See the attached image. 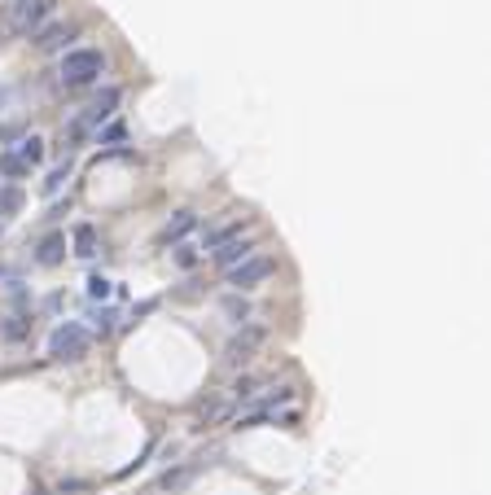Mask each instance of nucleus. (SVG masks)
I'll return each mask as SVG.
<instances>
[{"mask_svg":"<svg viewBox=\"0 0 491 495\" xmlns=\"http://www.w3.org/2000/svg\"><path fill=\"white\" fill-rule=\"evenodd\" d=\"M101 70H106V58H101L97 48H66L62 66H58V80H62V88H88Z\"/></svg>","mask_w":491,"mask_h":495,"instance_id":"nucleus-1","label":"nucleus"},{"mask_svg":"<svg viewBox=\"0 0 491 495\" xmlns=\"http://www.w3.org/2000/svg\"><path fill=\"white\" fill-rule=\"evenodd\" d=\"M88 347H92V333L80 320H66V325H58L48 333V355L53 359H84Z\"/></svg>","mask_w":491,"mask_h":495,"instance_id":"nucleus-2","label":"nucleus"},{"mask_svg":"<svg viewBox=\"0 0 491 495\" xmlns=\"http://www.w3.org/2000/svg\"><path fill=\"white\" fill-rule=\"evenodd\" d=\"M53 5L58 0H14L9 5V31L14 36H36L48 22V13H53Z\"/></svg>","mask_w":491,"mask_h":495,"instance_id":"nucleus-3","label":"nucleus"},{"mask_svg":"<svg viewBox=\"0 0 491 495\" xmlns=\"http://www.w3.org/2000/svg\"><path fill=\"white\" fill-rule=\"evenodd\" d=\"M272 272H276V263L268 254H250L237 268H228V285H232V294H246V290H254V285H264Z\"/></svg>","mask_w":491,"mask_h":495,"instance_id":"nucleus-4","label":"nucleus"},{"mask_svg":"<svg viewBox=\"0 0 491 495\" xmlns=\"http://www.w3.org/2000/svg\"><path fill=\"white\" fill-rule=\"evenodd\" d=\"M264 325H242L237 333H232L228 337V347H224V359L232 364V369H237V364H250L254 359V351H259L264 347Z\"/></svg>","mask_w":491,"mask_h":495,"instance_id":"nucleus-5","label":"nucleus"},{"mask_svg":"<svg viewBox=\"0 0 491 495\" xmlns=\"http://www.w3.org/2000/svg\"><path fill=\"white\" fill-rule=\"evenodd\" d=\"M193 228H198V215H193V211H176V215L158 228V246H176V241H185Z\"/></svg>","mask_w":491,"mask_h":495,"instance_id":"nucleus-6","label":"nucleus"},{"mask_svg":"<svg viewBox=\"0 0 491 495\" xmlns=\"http://www.w3.org/2000/svg\"><path fill=\"white\" fill-rule=\"evenodd\" d=\"M250 254H254V246H250V241H242V237H228V241H220V246L211 250L215 268H224V272H228V268H237L242 259H250Z\"/></svg>","mask_w":491,"mask_h":495,"instance_id":"nucleus-7","label":"nucleus"},{"mask_svg":"<svg viewBox=\"0 0 491 495\" xmlns=\"http://www.w3.org/2000/svg\"><path fill=\"white\" fill-rule=\"evenodd\" d=\"M70 40H75V27H62V22H58V27H40L36 31V48H40V53H66Z\"/></svg>","mask_w":491,"mask_h":495,"instance_id":"nucleus-8","label":"nucleus"},{"mask_svg":"<svg viewBox=\"0 0 491 495\" xmlns=\"http://www.w3.org/2000/svg\"><path fill=\"white\" fill-rule=\"evenodd\" d=\"M31 259H36L40 268H58L62 259H66V237H62V232H48V237H40V246H36Z\"/></svg>","mask_w":491,"mask_h":495,"instance_id":"nucleus-9","label":"nucleus"},{"mask_svg":"<svg viewBox=\"0 0 491 495\" xmlns=\"http://www.w3.org/2000/svg\"><path fill=\"white\" fill-rule=\"evenodd\" d=\"M70 241H75V254H80V259H97V250H101V237H97L92 224H75L70 228Z\"/></svg>","mask_w":491,"mask_h":495,"instance_id":"nucleus-10","label":"nucleus"},{"mask_svg":"<svg viewBox=\"0 0 491 495\" xmlns=\"http://www.w3.org/2000/svg\"><path fill=\"white\" fill-rule=\"evenodd\" d=\"M220 307H224V316H228L232 325H250V303H246L242 294H224Z\"/></svg>","mask_w":491,"mask_h":495,"instance_id":"nucleus-11","label":"nucleus"},{"mask_svg":"<svg viewBox=\"0 0 491 495\" xmlns=\"http://www.w3.org/2000/svg\"><path fill=\"white\" fill-rule=\"evenodd\" d=\"M14 153H18L27 167H36V163H44V141H40V136H22V141L14 145Z\"/></svg>","mask_w":491,"mask_h":495,"instance_id":"nucleus-12","label":"nucleus"},{"mask_svg":"<svg viewBox=\"0 0 491 495\" xmlns=\"http://www.w3.org/2000/svg\"><path fill=\"white\" fill-rule=\"evenodd\" d=\"M27 171H31V167L22 163V158H18L14 149H5V153H0V175H5V180H22Z\"/></svg>","mask_w":491,"mask_h":495,"instance_id":"nucleus-13","label":"nucleus"},{"mask_svg":"<svg viewBox=\"0 0 491 495\" xmlns=\"http://www.w3.org/2000/svg\"><path fill=\"white\" fill-rule=\"evenodd\" d=\"M18 211H22V189L0 185V215H18Z\"/></svg>","mask_w":491,"mask_h":495,"instance_id":"nucleus-14","label":"nucleus"},{"mask_svg":"<svg viewBox=\"0 0 491 495\" xmlns=\"http://www.w3.org/2000/svg\"><path fill=\"white\" fill-rule=\"evenodd\" d=\"M114 294V281H106V276H88V298L92 303H106Z\"/></svg>","mask_w":491,"mask_h":495,"instance_id":"nucleus-15","label":"nucleus"},{"mask_svg":"<svg viewBox=\"0 0 491 495\" xmlns=\"http://www.w3.org/2000/svg\"><path fill=\"white\" fill-rule=\"evenodd\" d=\"M189 478H193V469H189V464H185V469H167L158 486H163V491H180V486H185Z\"/></svg>","mask_w":491,"mask_h":495,"instance_id":"nucleus-16","label":"nucleus"},{"mask_svg":"<svg viewBox=\"0 0 491 495\" xmlns=\"http://www.w3.org/2000/svg\"><path fill=\"white\" fill-rule=\"evenodd\" d=\"M254 395H259V377H242L237 386H232V399L237 403H250Z\"/></svg>","mask_w":491,"mask_h":495,"instance_id":"nucleus-17","label":"nucleus"},{"mask_svg":"<svg viewBox=\"0 0 491 495\" xmlns=\"http://www.w3.org/2000/svg\"><path fill=\"white\" fill-rule=\"evenodd\" d=\"M70 180V163H62V167H53L48 171V180H44V193H62V185Z\"/></svg>","mask_w":491,"mask_h":495,"instance_id":"nucleus-18","label":"nucleus"},{"mask_svg":"<svg viewBox=\"0 0 491 495\" xmlns=\"http://www.w3.org/2000/svg\"><path fill=\"white\" fill-rule=\"evenodd\" d=\"M127 132H123V123H110V127H97V141L101 145H119Z\"/></svg>","mask_w":491,"mask_h":495,"instance_id":"nucleus-19","label":"nucleus"},{"mask_svg":"<svg viewBox=\"0 0 491 495\" xmlns=\"http://www.w3.org/2000/svg\"><path fill=\"white\" fill-rule=\"evenodd\" d=\"M92 320H97V333L106 337V333L114 329V311H106V307H101V311H92Z\"/></svg>","mask_w":491,"mask_h":495,"instance_id":"nucleus-20","label":"nucleus"},{"mask_svg":"<svg viewBox=\"0 0 491 495\" xmlns=\"http://www.w3.org/2000/svg\"><path fill=\"white\" fill-rule=\"evenodd\" d=\"M176 263H180V268H193V263H198L193 246H180V250H176Z\"/></svg>","mask_w":491,"mask_h":495,"instance_id":"nucleus-21","label":"nucleus"},{"mask_svg":"<svg viewBox=\"0 0 491 495\" xmlns=\"http://www.w3.org/2000/svg\"><path fill=\"white\" fill-rule=\"evenodd\" d=\"M5 101H9V88H0V106H5Z\"/></svg>","mask_w":491,"mask_h":495,"instance_id":"nucleus-22","label":"nucleus"}]
</instances>
